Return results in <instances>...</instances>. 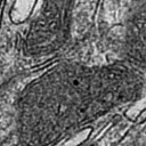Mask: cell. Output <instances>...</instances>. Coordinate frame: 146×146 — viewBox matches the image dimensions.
I'll list each match as a JSON object with an SVG mask.
<instances>
[{"label": "cell", "instance_id": "3957f363", "mask_svg": "<svg viewBox=\"0 0 146 146\" xmlns=\"http://www.w3.org/2000/svg\"><path fill=\"white\" fill-rule=\"evenodd\" d=\"M0 5H1V0H0Z\"/></svg>", "mask_w": 146, "mask_h": 146}, {"label": "cell", "instance_id": "7a4b0ae2", "mask_svg": "<svg viewBox=\"0 0 146 146\" xmlns=\"http://www.w3.org/2000/svg\"><path fill=\"white\" fill-rule=\"evenodd\" d=\"M99 9L105 22L130 44L146 49V0H102Z\"/></svg>", "mask_w": 146, "mask_h": 146}, {"label": "cell", "instance_id": "6da1fadb", "mask_svg": "<svg viewBox=\"0 0 146 146\" xmlns=\"http://www.w3.org/2000/svg\"><path fill=\"white\" fill-rule=\"evenodd\" d=\"M100 1L1 0L0 29L13 35L24 57H47L91 24Z\"/></svg>", "mask_w": 146, "mask_h": 146}]
</instances>
